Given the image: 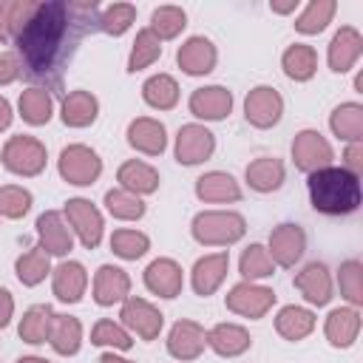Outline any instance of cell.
<instances>
[{
	"label": "cell",
	"instance_id": "6da1fadb",
	"mask_svg": "<svg viewBox=\"0 0 363 363\" xmlns=\"http://www.w3.org/2000/svg\"><path fill=\"white\" fill-rule=\"evenodd\" d=\"M68 17H71V9L62 0L37 3L34 17L23 28V34L14 40L17 54L23 57L26 68H31V74H43L54 65L62 43H65Z\"/></svg>",
	"mask_w": 363,
	"mask_h": 363
},
{
	"label": "cell",
	"instance_id": "7a4b0ae2",
	"mask_svg": "<svg viewBox=\"0 0 363 363\" xmlns=\"http://www.w3.org/2000/svg\"><path fill=\"white\" fill-rule=\"evenodd\" d=\"M309 201L323 216H349L360 207V176L346 167H320L306 176Z\"/></svg>",
	"mask_w": 363,
	"mask_h": 363
},
{
	"label": "cell",
	"instance_id": "3957f363",
	"mask_svg": "<svg viewBox=\"0 0 363 363\" xmlns=\"http://www.w3.org/2000/svg\"><path fill=\"white\" fill-rule=\"evenodd\" d=\"M190 233L204 247H230L244 238L247 221L241 213L233 210H201L193 216Z\"/></svg>",
	"mask_w": 363,
	"mask_h": 363
},
{
	"label": "cell",
	"instance_id": "277c9868",
	"mask_svg": "<svg viewBox=\"0 0 363 363\" xmlns=\"http://www.w3.org/2000/svg\"><path fill=\"white\" fill-rule=\"evenodd\" d=\"M0 162L9 173L14 176H40L45 170V162H48V150L45 145L37 139V136H28V133H17V136H9L3 150H0Z\"/></svg>",
	"mask_w": 363,
	"mask_h": 363
},
{
	"label": "cell",
	"instance_id": "5b68a950",
	"mask_svg": "<svg viewBox=\"0 0 363 363\" xmlns=\"http://www.w3.org/2000/svg\"><path fill=\"white\" fill-rule=\"evenodd\" d=\"M57 170L60 176L74 184V187H88L102 176V159L94 147L88 145H68L60 150L57 159Z\"/></svg>",
	"mask_w": 363,
	"mask_h": 363
},
{
	"label": "cell",
	"instance_id": "8992f818",
	"mask_svg": "<svg viewBox=\"0 0 363 363\" xmlns=\"http://www.w3.org/2000/svg\"><path fill=\"white\" fill-rule=\"evenodd\" d=\"M71 233L79 238V244L85 250H96L99 241H102V233H105V221H102V213L96 210V204L91 199H68L65 201V210H62Z\"/></svg>",
	"mask_w": 363,
	"mask_h": 363
},
{
	"label": "cell",
	"instance_id": "52a82bcc",
	"mask_svg": "<svg viewBox=\"0 0 363 363\" xmlns=\"http://www.w3.org/2000/svg\"><path fill=\"white\" fill-rule=\"evenodd\" d=\"M335 159V150L332 145L326 142V136L320 130H312V128H303L295 133L292 139V162L301 173H315L320 167H329Z\"/></svg>",
	"mask_w": 363,
	"mask_h": 363
},
{
	"label": "cell",
	"instance_id": "ba28073f",
	"mask_svg": "<svg viewBox=\"0 0 363 363\" xmlns=\"http://www.w3.org/2000/svg\"><path fill=\"white\" fill-rule=\"evenodd\" d=\"M284 116V96L272 88V85H255L247 96H244V119L258 128H275Z\"/></svg>",
	"mask_w": 363,
	"mask_h": 363
},
{
	"label": "cell",
	"instance_id": "9c48e42d",
	"mask_svg": "<svg viewBox=\"0 0 363 363\" xmlns=\"http://www.w3.org/2000/svg\"><path fill=\"white\" fill-rule=\"evenodd\" d=\"M224 303H227L230 312H235V315H241V318H250V320H258V318H264V315L272 309L275 292H272L269 286L255 284V281H241V284H235V286L227 292Z\"/></svg>",
	"mask_w": 363,
	"mask_h": 363
},
{
	"label": "cell",
	"instance_id": "30bf717a",
	"mask_svg": "<svg viewBox=\"0 0 363 363\" xmlns=\"http://www.w3.org/2000/svg\"><path fill=\"white\" fill-rule=\"evenodd\" d=\"M119 318H122V326L128 332H133L136 337H142V340H156L162 326H164V315L150 301L136 298V295H128L122 301Z\"/></svg>",
	"mask_w": 363,
	"mask_h": 363
},
{
	"label": "cell",
	"instance_id": "8fae6325",
	"mask_svg": "<svg viewBox=\"0 0 363 363\" xmlns=\"http://www.w3.org/2000/svg\"><path fill=\"white\" fill-rule=\"evenodd\" d=\"M216 150V136L199 125V122H190V125H182L179 133H176V162L179 164H201L213 156Z\"/></svg>",
	"mask_w": 363,
	"mask_h": 363
},
{
	"label": "cell",
	"instance_id": "7c38bea8",
	"mask_svg": "<svg viewBox=\"0 0 363 363\" xmlns=\"http://www.w3.org/2000/svg\"><path fill=\"white\" fill-rule=\"evenodd\" d=\"M269 258L275 267H295L303 252H306V233L303 227L286 221V224H278L272 233H269V247H267Z\"/></svg>",
	"mask_w": 363,
	"mask_h": 363
},
{
	"label": "cell",
	"instance_id": "4fadbf2b",
	"mask_svg": "<svg viewBox=\"0 0 363 363\" xmlns=\"http://www.w3.org/2000/svg\"><path fill=\"white\" fill-rule=\"evenodd\" d=\"M37 238L40 247L57 258H65L74 250V233L60 210H45L37 216Z\"/></svg>",
	"mask_w": 363,
	"mask_h": 363
},
{
	"label": "cell",
	"instance_id": "5bb4252c",
	"mask_svg": "<svg viewBox=\"0 0 363 363\" xmlns=\"http://www.w3.org/2000/svg\"><path fill=\"white\" fill-rule=\"evenodd\" d=\"M216 60H218L216 45L207 37H201V34L187 37L179 45V51H176V62H179V68L187 77H204V74H210L216 68Z\"/></svg>",
	"mask_w": 363,
	"mask_h": 363
},
{
	"label": "cell",
	"instance_id": "9a60e30c",
	"mask_svg": "<svg viewBox=\"0 0 363 363\" xmlns=\"http://www.w3.org/2000/svg\"><path fill=\"white\" fill-rule=\"evenodd\" d=\"M363 54V37L354 26H340L329 43V51H326V60H329V68L335 74H346L354 68V62L360 60Z\"/></svg>",
	"mask_w": 363,
	"mask_h": 363
},
{
	"label": "cell",
	"instance_id": "2e32d148",
	"mask_svg": "<svg viewBox=\"0 0 363 363\" xmlns=\"http://www.w3.org/2000/svg\"><path fill=\"white\" fill-rule=\"evenodd\" d=\"M190 113L204 122H218L233 111V94L224 85H204L190 94Z\"/></svg>",
	"mask_w": 363,
	"mask_h": 363
},
{
	"label": "cell",
	"instance_id": "e0dca14e",
	"mask_svg": "<svg viewBox=\"0 0 363 363\" xmlns=\"http://www.w3.org/2000/svg\"><path fill=\"white\" fill-rule=\"evenodd\" d=\"M207 346V332L196 320H176L167 332V352L176 360H196Z\"/></svg>",
	"mask_w": 363,
	"mask_h": 363
},
{
	"label": "cell",
	"instance_id": "ac0fdd59",
	"mask_svg": "<svg viewBox=\"0 0 363 363\" xmlns=\"http://www.w3.org/2000/svg\"><path fill=\"white\" fill-rule=\"evenodd\" d=\"M227 269H230V255H227L224 250H221V252L201 255V258L193 264V269H190V284H193L196 295H201V298L213 295V292L224 284Z\"/></svg>",
	"mask_w": 363,
	"mask_h": 363
},
{
	"label": "cell",
	"instance_id": "d6986e66",
	"mask_svg": "<svg viewBox=\"0 0 363 363\" xmlns=\"http://www.w3.org/2000/svg\"><path fill=\"white\" fill-rule=\"evenodd\" d=\"M128 145L145 156H162L167 147V130L153 116H136L128 125Z\"/></svg>",
	"mask_w": 363,
	"mask_h": 363
},
{
	"label": "cell",
	"instance_id": "ffe728a7",
	"mask_svg": "<svg viewBox=\"0 0 363 363\" xmlns=\"http://www.w3.org/2000/svg\"><path fill=\"white\" fill-rule=\"evenodd\" d=\"M85 286H88V272L79 261H60L51 269V289H54L57 301L77 303V301H82Z\"/></svg>",
	"mask_w": 363,
	"mask_h": 363
},
{
	"label": "cell",
	"instance_id": "44dd1931",
	"mask_svg": "<svg viewBox=\"0 0 363 363\" xmlns=\"http://www.w3.org/2000/svg\"><path fill=\"white\" fill-rule=\"evenodd\" d=\"M130 295V275L122 267L102 264L94 275V301L99 306H113L122 303Z\"/></svg>",
	"mask_w": 363,
	"mask_h": 363
},
{
	"label": "cell",
	"instance_id": "7402d4cb",
	"mask_svg": "<svg viewBox=\"0 0 363 363\" xmlns=\"http://www.w3.org/2000/svg\"><path fill=\"white\" fill-rule=\"evenodd\" d=\"M145 286L159 298H176L182 295L184 275L182 267L173 258H156L145 267Z\"/></svg>",
	"mask_w": 363,
	"mask_h": 363
},
{
	"label": "cell",
	"instance_id": "603a6c76",
	"mask_svg": "<svg viewBox=\"0 0 363 363\" xmlns=\"http://www.w3.org/2000/svg\"><path fill=\"white\" fill-rule=\"evenodd\" d=\"M295 289L306 298V303L312 306H326L332 301V275L326 269V264L312 261L306 264L298 275H295Z\"/></svg>",
	"mask_w": 363,
	"mask_h": 363
},
{
	"label": "cell",
	"instance_id": "cb8c5ba5",
	"mask_svg": "<svg viewBox=\"0 0 363 363\" xmlns=\"http://www.w3.org/2000/svg\"><path fill=\"white\" fill-rule=\"evenodd\" d=\"M323 335L335 349H349L360 335V309L354 306H337L326 315Z\"/></svg>",
	"mask_w": 363,
	"mask_h": 363
},
{
	"label": "cell",
	"instance_id": "d4e9b609",
	"mask_svg": "<svg viewBox=\"0 0 363 363\" xmlns=\"http://www.w3.org/2000/svg\"><path fill=\"white\" fill-rule=\"evenodd\" d=\"M116 182H119L122 190H128V193H133L139 199L159 190V173H156V167H150L147 162H139V159H128L125 164H119Z\"/></svg>",
	"mask_w": 363,
	"mask_h": 363
},
{
	"label": "cell",
	"instance_id": "484cf974",
	"mask_svg": "<svg viewBox=\"0 0 363 363\" xmlns=\"http://www.w3.org/2000/svg\"><path fill=\"white\" fill-rule=\"evenodd\" d=\"M196 196L201 201H210V204H227V201H238L241 199V187L230 173L210 170V173L196 179Z\"/></svg>",
	"mask_w": 363,
	"mask_h": 363
},
{
	"label": "cell",
	"instance_id": "4316f807",
	"mask_svg": "<svg viewBox=\"0 0 363 363\" xmlns=\"http://www.w3.org/2000/svg\"><path fill=\"white\" fill-rule=\"evenodd\" d=\"M207 346L221 357H238L252 346V337L238 323H216L207 332Z\"/></svg>",
	"mask_w": 363,
	"mask_h": 363
},
{
	"label": "cell",
	"instance_id": "83f0119b",
	"mask_svg": "<svg viewBox=\"0 0 363 363\" xmlns=\"http://www.w3.org/2000/svg\"><path fill=\"white\" fill-rule=\"evenodd\" d=\"M244 179L247 184L255 190V193H272L284 184L286 179V167L281 159L275 156H261V159H252L244 170Z\"/></svg>",
	"mask_w": 363,
	"mask_h": 363
},
{
	"label": "cell",
	"instance_id": "f1b7e54d",
	"mask_svg": "<svg viewBox=\"0 0 363 363\" xmlns=\"http://www.w3.org/2000/svg\"><path fill=\"white\" fill-rule=\"evenodd\" d=\"M96 113H99V102L91 91H71L60 108V116L68 128H88L96 122Z\"/></svg>",
	"mask_w": 363,
	"mask_h": 363
},
{
	"label": "cell",
	"instance_id": "f546056e",
	"mask_svg": "<svg viewBox=\"0 0 363 363\" xmlns=\"http://www.w3.org/2000/svg\"><path fill=\"white\" fill-rule=\"evenodd\" d=\"M315 329V312L306 309V306H281L278 315H275V332L284 337V340H303L306 335H312Z\"/></svg>",
	"mask_w": 363,
	"mask_h": 363
},
{
	"label": "cell",
	"instance_id": "4dcf8cb0",
	"mask_svg": "<svg viewBox=\"0 0 363 363\" xmlns=\"http://www.w3.org/2000/svg\"><path fill=\"white\" fill-rule=\"evenodd\" d=\"M48 343L62 357L77 354L79 346H82V323H79V318H74V315H54L51 332H48Z\"/></svg>",
	"mask_w": 363,
	"mask_h": 363
},
{
	"label": "cell",
	"instance_id": "1f68e13d",
	"mask_svg": "<svg viewBox=\"0 0 363 363\" xmlns=\"http://www.w3.org/2000/svg\"><path fill=\"white\" fill-rule=\"evenodd\" d=\"M17 111H20L23 122H28V125H34V128L48 125L51 116H54V96H51L45 88L31 85V88H26V91L20 94Z\"/></svg>",
	"mask_w": 363,
	"mask_h": 363
},
{
	"label": "cell",
	"instance_id": "d6a6232c",
	"mask_svg": "<svg viewBox=\"0 0 363 363\" xmlns=\"http://www.w3.org/2000/svg\"><path fill=\"white\" fill-rule=\"evenodd\" d=\"M54 309L48 303H34L23 312L20 323H17V335L20 340L31 343V346H40L48 340V332H51V320H54Z\"/></svg>",
	"mask_w": 363,
	"mask_h": 363
},
{
	"label": "cell",
	"instance_id": "836d02e7",
	"mask_svg": "<svg viewBox=\"0 0 363 363\" xmlns=\"http://www.w3.org/2000/svg\"><path fill=\"white\" fill-rule=\"evenodd\" d=\"M329 128L337 139L346 145L363 139V105L360 102H343L329 113Z\"/></svg>",
	"mask_w": 363,
	"mask_h": 363
},
{
	"label": "cell",
	"instance_id": "e575fe53",
	"mask_svg": "<svg viewBox=\"0 0 363 363\" xmlns=\"http://www.w3.org/2000/svg\"><path fill=\"white\" fill-rule=\"evenodd\" d=\"M281 68H284V74H286L289 79L306 82V79H312L315 71H318V51H315L312 45H306V43H295V45H289V48L284 51Z\"/></svg>",
	"mask_w": 363,
	"mask_h": 363
},
{
	"label": "cell",
	"instance_id": "d590c367",
	"mask_svg": "<svg viewBox=\"0 0 363 363\" xmlns=\"http://www.w3.org/2000/svg\"><path fill=\"white\" fill-rule=\"evenodd\" d=\"M14 275L23 286H37L45 281V275H51V255L43 247H31L23 255H17L14 261Z\"/></svg>",
	"mask_w": 363,
	"mask_h": 363
},
{
	"label": "cell",
	"instance_id": "8d00e7d4",
	"mask_svg": "<svg viewBox=\"0 0 363 363\" xmlns=\"http://www.w3.org/2000/svg\"><path fill=\"white\" fill-rule=\"evenodd\" d=\"M142 99L156 111H170L179 102V82L170 74H153L142 85Z\"/></svg>",
	"mask_w": 363,
	"mask_h": 363
},
{
	"label": "cell",
	"instance_id": "74e56055",
	"mask_svg": "<svg viewBox=\"0 0 363 363\" xmlns=\"http://www.w3.org/2000/svg\"><path fill=\"white\" fill-rule=\"evenodd\" d=\"M335 11H337V3L335 0H309L303 6V11L295 17V28L301 34H320L332 23Z\"/></svg>",
	"mask_w": 363,
	"mask_h": 363
},
{
	"label": "cell",
	"instance_id": "f35d334b",
	"mask_svg": "<svg viewBox=\"0 0 363 363\" xmlns=\"http://www.w3.org/2000/svg\"><path fill=\"white\" fill-rule=\"evenodd\" d=\"M159 57H162V40L150 28H139L136 40H133V48H130V57H128V71L136 74V71L153 65Z\"/></svg>",
	"mask_w": 363,
	"mask_h": 363
},
{
	"label": "cell",
	"instance_id": "ab89813d",
	"mask_svg": "<svg viewBox=\"0 0 363 363\" xmlns=\"http://www.w3.org/2000/svg\"><path fill=\"white\" fill-rule=\"evenodd\" d=\"M37 11V0H11L0 6V23H3V34H9L11 40H17L23 34V28L28 26V20Z\"/></svg>",
	"mask_w": 363,
	"mask_h": 363
},
{
	"label": "cell",
	"instance_id": "60d3db41",
	"mask_svg": "<svg viewBox=\"0 0 363 363\" xmlns=\"http://www.w3.org/2000/svg\"><path fill=\"white\" fill-rule=\"evenodd\" d=\"M184 26H187L184 9H179V6H159V9H153L147 28H150L159 40H173V37H179V34L184 31Z\"/></svg>",
	"mask_w": 363,
	"mask_h": 363
},
{
	"label": "cell",
	"instance_id": "b9f144b4",
	"mask_svg": "<svg viewBox=\"0 0 363 363\" xmlns=\"http://www.w3.org/2000/svg\"><path fill=\"white\" fill-rule=\"evenodd\" d=\"M238 272L244 275V281H261V278H269L275 272V264L267 252L264 244H250L241 258H238Z\"/></svg>",
	"mask_w": 363,
	"mask_h": 363
},
{
	"label": "cell",
	"instance_id": "7bdbcfd3",
	"mask_svg": "<svg viewBox=\"0 0 363 363\" xmlns=\"http://www.w3.org/2000/svg\"><path fill=\"white\" fill-rule=\"evenodd\" d=\"M105 210L119 221H136L145 216V201L122 187H113L105 193Z\"/></svg>",
	"mask_w": 363,
	"mask_h": 363
},
{
	"label": "cell",
	"instance_id": "ee69618b",
	"mask_svg": "<svg viewBox=\"0 0 363 363\" xmlns=\"http://www.w3.org/2000/svg\"><path fill=\"white\" fill-rule=\"evenodd\" d=\"M111 250L122 261H136L150 250V238L145 233H139V230H113Z\"/></svg>",
	"mask_w": 363,
	"mask_h": 363
},
{
	"label": "cell",
	"instance_id": "f6af8a7d",
	"mask_svg": "<svg viewBox=\"0 0 363 363\" xmlns=\"http://www.w3.org/2000/svg\"><path fill=\"white\" fill-rule=\"evenodd\" d=\"M337 286H340V295L349 301V306L357 309L363 303V264L357 258H349V261L340 264Z\"/></svg>",
	"mask_w": 363,
	"mask_h": 363
},
{
	"label": "cell",
	"instance_id": "bcb514c9",
	"mask_svg": "<svg viewBox=\"0 0 363 363\" xmlns=\"http://www.w3.org/2000/svg\"><path fill=\"white\" fill-rule=\"evenodd\" d=\"M91 343H94V346H108V349L125 352V349L133 346V337H130V332H128L122 323H116V320H111V318H102V320H96L94 329H91Z\"/></svg>",
	"mask_w": 363,
	"mask_h": 363
},
{
	"label": "cell",
	"instance_id": "7dc6e473",
	"mask_svg": "<svg viewBox=\"0 0 363 363\" xmlns=\"http://www.w3.org/2000/svg\"><path fill=\"white\" fill-rule=\"evenodd\" d=\"M133 23H136V6L130 3H111L99 17V28L111 37H122Z\"/></svg>",
	"mask_w": 363,
	"mask_h": 363
},
{
	"label": "cell",
	"instance_id": "c3c4849f",
	"mask_svg": "<svg viewBox=\"0 0 363 363\" xmlns=\"http://www.w3.org/2000/svg\"><path fill=\"white\" fill-rule=\"evenodd\" d=\"M31 193L20 184H3L0 187V216L3 218H23L31 210Z\"/></svg>",
	"mask_w": 363,
	"mask_h": 363
},
{
	"label": "cell",
	"instance_id": "681fc988",
	"mask_svg": "<svg viewBox=\"0 0 363 363\" xmlns=\"http://www.w3.org/2000/svg\"><path fill=\"white\" fill-rule=\"evenodd\" d=\"M23 74V60L17 51H0V85H11Z\"/></svg>",
	"mask_w": 363,
	"mask_h": 363
},
{
	"label": "cell",
	"instance_id": "f907efd6",
	"mask_svg": "<svg viewBox=\"0 0 363 363\" xmlns=\"http://www.w3.org/2000/svg\"><path fill=\"white\" fill-rule=\"evenodd\" d=\"M340 167H346L349 173L360 176V170H363V145H360V142H352V145L346 147V153H343V164H340Z\"/></svg>",
	"mask_w": 363,
	"mask_h": 363
},
{
	"label": "cell",
	"instance_id": "816d5d0a",
	"mask_svg": "<svg viewBox=\"0 0 363 363\" xmlns=\"http://www.w3.org/2000/svg\"><path fill=\"white\" fill-rule=\"evenodd\" d=\"M14 318V298L6 286H0V329H6Z\"/></svg>",
	"mask_w": 363,
	"mask_h": 363
},
{
	"label": "cell",
	"instance_id": "f5cc1de1",
	"mask_svg": "<svg viewBox=\"0 0 363 363\" xmlns=\"http://www.w3.org/2000/svg\"><path fill=\"white\" fill-rule=\"evenodd\" d=\"M11 119H14V113H11V102H9L6 96H0V130H6V128L11 125Z\"/></svg>",
	"mask_w": 363,
	"mask_h": 363
},
{
	"label": "cell",
	"instance_id": "db71d44e",
	"mask_svg": "<svg viewBox=\"0 0 363 363\" xmlns=\"http://www.w3.org/2000/svg\"><path fill=\"white\" fill-rule=\"evenodd\" d=\"M269 9L275 11V14H289V11H295L298 9V0H286V3H269Z\"/></svg>",
	"mask_w": 363,
	"mask_h": 363
},
{
	"label": "cell",
	"instance_id": "11a10c76",
	"mask_svg": "<svg viewBox=\"0 0 363 363\" xmlns=\"http://www.w3.org/2000/svg\"><path fill=\"white\" fill-rule=\"evenodd\" d=\"M99 363H133V360H128V357H119V354H113V349H111V352H105V354L99 357Z\"/></svg>",
	"mask_w": 363,
	"mask_h": 363
},
{
	"label": "cell",
	"instance_id": "9f6ffc18",
	"mask_svg": "<svg viewBox=\"0 0 363 363\" xmlns=\"http://www.w3.org/2000/svg\"><path fill=\"white\" fill-rule=\"evenodd\" d=\"M17 363H51V360H45V357H37V354H26V357H20Z\"/></svg>",
	"mask_w": 363,
	"mask_h": 363
},
{
	"label": "cell",
	"instance_id": "6f0895ef",
	"mask_svg": "<svg viewBox=\"0 0 363 363\" xmlns=\"http://www.w3.org/2000/svg\"><path fill=\"white\" fill-rule=\"evenodd\" d=\"M0 40H3V23H0Z\"/></svg>",
	"mask_w": 363,
	"mask_h": 363
}]
</instances>
